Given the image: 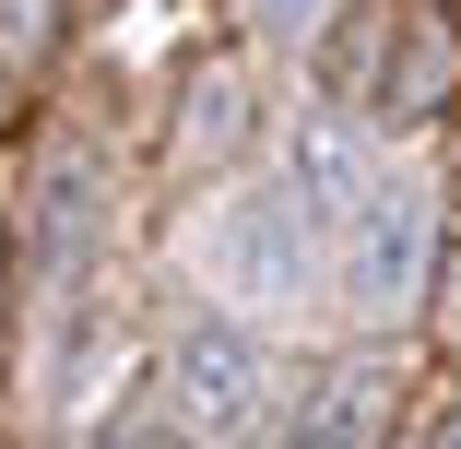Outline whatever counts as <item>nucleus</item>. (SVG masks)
Listing matches in <instances>:
<instances>
[{
	"label": "nucleus",
	"instance_id": "1",
	"mask_svg": "<svg viewBox=\"0 0 461 449\" xmlns=\"http://www.w3.org/2000/svg\"><path fill=\"white\" fill-rule=\"evenodd\" d=\"M202 260H213V284H237L249 308L296 296V284H308V202L285 190V177H249L237 202H213Z\"/></svg>",
	"mask_w": 461,
	"mask_h": 449
},
{
	"label": "nucleus",
	"instance_id": "2",
	"mask_svg": "<svg viewBox=\"0 0 461 449\" xmlns=\"http://www.w3.org/2000/svg\"><path fill=\"white\" fill-rule=\"evenodd\" d=\"M414 237H426V202H414V190H379V202L355 213L343 296H355V308H402V296H414Z\"/></svg>",
	"mask_w": 461,
	"mask_h": 449
},
{
	"label": "nucleus",
	"instance_id": "3",
	"mask_svg": "<svg viewBox=\"0 0 461 449\" xmlns=\"http://www.w3.org/2000/svg\"><path fill=\"white\" fill-rule=\"evenodd\" d=\"M177 402H190V426H237L260 402V355L237 331H190L177 343Z\"/></svg>",
	"mask_w": 461,
	"mask_h": 449
},
{
	"label": "nucleus",
	"instance_id": "4",
	"mask_svg": "<svg viewBox=\"0 0 461 449\" xmlns=\"http://www.w3.org/2000/svg\"><path fill=\"white\" fill-rule=\"evenodd\" d=\"M249 24H260V36H308V24H320V0H249Z\"/></svg>",
	"mask_w": 461,
	"mask_h": 449
}]
</instances>
